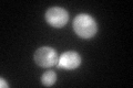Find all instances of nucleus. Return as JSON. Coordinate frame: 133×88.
Masks as SVG:
<instances>
[{
	"instance_id": "nucleus-4",
	"label": "nucleus",
	"mask_w": 133,
	"mask_h": 88,
	"mask_svg": "<svg viewBox=\"0 0 133 88\" xmlns=\"http://www.w3.org/2000/svg\"><path fill=\"white\" fill-rule=\"evenodd\" d=\"M81 64V56L74 51H69L62 53L58 60V67L66 70L76 69Z\"/></svg>"
},
{
	"instance_id": "nucleus-3",
	"label": "nucleus",
	"mask_w": 133,
	"mask_h": 88,
	"mask_svg": "<svg viewBox=\"0 0 133 88\" xmlns=\"http://www.w3.org/2000/svg\"><path fill=\"white\" fill-rule=\"evenodd\" d=\"M69 20V13L65 9L60 7L50 8L45 12V21L52 28L60 29L64 27Z\"/></svg>"
},
{
	"instance_id": "nucleus-2",
	"label": "nucleus",
	"mask_w": 133,
	"mask_h": 88,
	"mask_svg": "<svg viewBox=\"0 0 133 88\" xmlns=\"http://www.w3.org/2000/svg\"><path fill=\"white\" fill-rule=\"evenodd\" d=\"M58 53L55 49L49 46H42L38 49L35 53V62L36 64L43 68L52 67L58 64Z\"/></svg>"
},
{
	"instance_id": "nucleus-5",
	"label": "nucleus",
	"mask_w": 133,
	"mask_h": 88,
	"mask_svg": "<svg viewBox=\"0 0 133 88\" xmlns=\"http://www.w3.org/2000/svg\"><path fill=\"white\" fill-rule=\"evenodd\" d=\"M41 82L44 86L50 87L52 85H55V83L57 82V75L52 70H48V72L43 73V75L41 76Z\"/></svg>"
},
{
	"instance_id": "nucleus-6",
	"label": "nucleus",
	"mask_w": 133,
	"mask_h": 88,
	"mask_svg": "<svg viewBox=\"0 0 133 88\" xmlns=\"http://www.w3.org/2000/svg\"><path fill=\"white\" fill-rule=\"evenodd\" d=\"M0 87H6V88L9 87V85L6 83V81L3 78H0Z\"/></svg>"
},
{
	"instance_id": "nucleus-1",
	"label": "nucleus",
	"mask_w": 133,
	"mask_h": 88,
	"mask_svg": "<svg viewBox=\"0 0 133 88\" xmlns=\"http://www.w3.org/2000/svg\"><path fill=\"white\" fill-rule=\"evenodd\" d=\"M72 27L76 34L81 39H91L97 34L98 31V26L94 18L84 13H81L74 18Z\"/></svg>"
}]
</instances>
